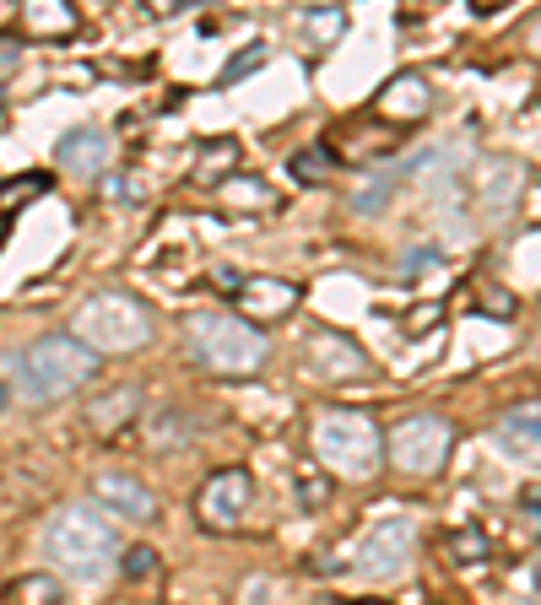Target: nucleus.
Listing matches in <instances>:
<instances>
[{"label": "nucleus", "mask_w": 541, "mask_h": 605, "mask_svg": "<svg viewBox=\"0 0 541 605\" xmlns=\"http://www.w3.org/2000/svg\"><path fill=\"white\" fill-rule=\"evenodd\" d=\"M184 341H190V357L211 373H255L271 352L266 335L239 314H195L184 325Z\"/></svg>", "instance_id": "nucleus-3"}, {"label": "nucleus", "mask_w": 541, "mask_h": 605, "mask_svg": "<svg viewBox=\"0 0 541 605\" xmlns=\"http://www.w3.org/2000/svg\"><path fill=\"white\" fill-rule=\"evenodd\" d=\"M314 449L331 470H347V476H368L379 460V433L374 422L358 411H325L314 422Z\"/></svg>", "instance_id": "nucleus-5"}, {"label": "nucleus", "mask_w": 541, "mask_h": 605, "mask_svg": "<svg viewBox=\"0 0 541 605\" xmlns=\"http://www.w3.org/2000/svg\"><path fill=\"white\" fill-rule=\"evenodd\" d=\"M92 492H98V503L109 508V514H120V519H152L157 514V497L141 487L136 476H125V470L98 476V481H92Z\"/></svg>", "instance_id": "nucleus-11"}, {"label": "nucleus", "mask_w": 541, "mask_h": 605, "mask_svg": "<svg viewBox=\"0 0 541 605\" xmlns=\"http://www.w3.org/2000/svg\"><path fill=\"white\" fill-rule=\"evenodd\" d=\"M136 411H141V389L125 384V389H109V395L92 400V406H87V422L98 427V433H120Z\"/></svg>", "instance_id": "nucleus-15"}, {"label": "nucleus", "mask_w": 541, "mask_h": 605, "mask_svg": "<svg viewBox=\"0 0 541 605\" xmlns=\"http://www.w3.org/2000/svg\"><path fill=\"white\" fill-rule=\"evenodd\" d=\"M60 600H65V584L55 573H28L11 589V605H60Z\"/></svg>", "instance_id": "nucleus-16"}, {"label": "nucleus", "mask_w": 541, "mask_h": 605, "mask_svg": "<svg viewBox=\"0 0 541 605\" xmlns=\"http://www.w3.org/2000/svg\"><path fill=\"white\" fill-rule=\"evenodd\" d=\"M531 38H536V49H541V22H536V33H531Z\"/></svg>", "instance_id": "nucleus-32"}, {"label": "nucleus", "mask_w": 541, "mask_h": 605, "mask_svg": "<svg viewBox=\"0 0 541 605\" xmlns=\"http://www.w3.org/2000/svg\"><path fill=\"white\" fill-rule=\"evenodd\" d=\"M55 157L65 163V173H82V179H92V173L109 168V136H103V130H71V136H60Z\"/></svg>", "instance_id": "nucleus-12"}, {"label": "nucleus", "mask_w": 541, "mask_h": 605, "mask_svg": "<svg viewBox=\"0 0 541 605\" xmlns=\"http://www.w3.org/2000/svg\"><path fill=\"white\" fill-rule=\"evenodd\" d=\"M520 508H525V514H531V519L541 524V492H536V487H525V492H520Z\"/></svg>", "instance_id": "nucleus-29"}, {"label": "nucleus", "mask_w": 541, "mask_h": 605, "mask_svg": "<svg viewBox=\"0 0 541 605\" xmlns=\"http://www.w3.org/2000/svg\"><path fill=\"white\" fill-rule=\"evenodd\" d=\"M482 314H498V319H509V314H514V298H509V292H487V308H482Z\"/></svg>", "instance_id": "nucleus-28"}, {"label": "nucleus", "mask_w": 541, "mask_h": 605, "mask_svg": "<svg viewBox=\"0 0 541 605\" xmlns=\"http://www.w3.org/2000/svg\"><path fill=\"white\" fill-rule=\"evenodd\" d=\"M92 373H98V352L76 335H44L38 346H28L17 362H11V379H17V395L33 400V406H49V400L82 389Z\"/></svg>", "instance_id": "nucleus-1"}, {"label": "nucleus", "mask_w": 541, "mask_h": 605, "mask_svg": "<svg viewBox=\"0 0 541 605\" xmlns=\"http://www.w3.org/2000/svg\"><path fill=\"white\" fill-rule=\"evenodd\" d=\"M76 28V17L65 6H33V11H22V33H33V38H55V33H71Z\"/></svg>", "instance_id": "nucleus-17"}, {"label": "nucleus", "mask_w": 541, "mask_h": 605, "mask_svg": "<svg viewBox=\"0 0 541 605\" xmlns=\"http://www.w3.org/2000/svg\"><path fill=\"white\" fill-rule=\"evenodd\" d=\"M0 195H6V179H0Z\"/></svg>", "instance_id": "nucleus-34"}, {"label": "nucleus", "mask_w": 541, "mask_h": 605, "mask_svg": "<svg viewBox=\"0 0 541 605\" xmlns=\"http://www.w3.org/2000/svg\"><path fill=\"white\" fill-rule=\"evenodd\" d=\"M498 449L520 465H541V400H525L498 416Z\"/></svg>", "instance_id": "nucleus-9"}, {"label": "nucleus", "mask_w": 541, "mask_h": 605, "mask_svg": "<svg viewBox=\"0 0 541 605\" xmlns=\"http://www.w3.org/2000/svg\"><path fill=\"white\" fill-rule=\"evenodd\" d=\"M222 200H228V206H271V190L266 184H255V179H244V173H228V179H222Z\"/></svg>", "instance_id": "nucleus-18"}, {"label": "nucleus", "mask_w": 541, "mask_h": 605, "mask_svg": "<svg viewBox=\"0 0 541 605\" xmlns=\"http://www.w3.org/2000/svg\"><path fill=\"white\" fill-rule=\"evenodd\" d=\"M298 308V287L282 276H244L239 287V319H282Z\"/></svg>", "instance_id": "nucleus-10"}, {"label": "nucleus", "mask_w": 541, "mask_h": 605, "mask_svg": "<svg viewBox=\"0 0 541 605\" xmlns=\"http://www.w3.org/2000/svg\"><path fill=\"white\" fill-rule=\"evenodd\" d=\"M303 28H309V33H325V38H336L341 28H347V17H341V11H303Z\"/></svg>", "instance_id": "nucleus-26"}, {"label": "nucleus", "mask_w": 541, "mask_h": 605, "mask_svg": "<svg viewBox=\"0 0 541 605\" xmlns=\"http://www.w3.org/2000/svg\"><path fill=\"white\" fill-rule=\"evenodd\" d=\"M184 438H190V422H184L179 411H163V416H152V449H179Z\"/></svg>", "instance_id": "nucleus-19"}, {"label": "nucleus", "mask_w": 541, "mask_h": 605, "mask_svg": "<svg viewBox=\"0 0 541 605\" xmlns=\"http://www.w3.org/2000/svg\"><path fill=\"white\" fill-rule=\"evenodd\" d=\"M428 103H433V92H428L422 76H395V82L379 92L374 109L385 119H417V114H428Z\"/></svg>", "instance_id": "nucleus-14"}, {"label": "nucleus", "mask_w": 541, "mask_h": 605, "mask_svg": "<svg viewBox=\"0 0 541 605\" xmlns=\"http://www.w3.org/2000/svg\"><path fill=\"white\" fill-rule=\"evenodd\" d=\"M325 497H331V481H320V476H298V503H303V508H320Z\"/></svg>", "instance_id": "nucleus-27"}, {"label": "nucleus", "mask_w": 541, "mask_h": 605, "mask_svg": "<svg viewBox=\"0 0 541 605\" xmlns=\"http://www.w3.org/2000/svg\"><path fill=\"white\" fill-rule=\"evenodd\" d=\"M390 195H395V179H390V173H379V179L368 184V190H358V195H352V211H379Z\"/></svg>", "instance_id": "nucleus-24"}, {"label": "nucleus", "mask_w": 541, "mask_h": 605, "mask_svg": "<svg viewBox=\"0 0 541 605\" xmlns=\"http://www.w3.org/2000/svg\"><path fill=\"white\" fill-rule=\"evenodd\" d=\"M433 265V249H417V254H406V271H428Z\"/></svg>", "instance_id": "nucleus-30"}, {"label": "nucleus", "mask_w": 541, "mask_h": 605, "mask_svg": "<svg viewBox=\"0 0 541 605\" xmlns=\"http://www.w3.org/2000/svg\"><path fill=\"white\" fill-rule=\"evenodd\" d=\"M450 422L444 416H406L401 427L385 438V449H390V460L395 470H406V476H433L444 460H450Z\"/></svg>", "instance_id": "nucleus-6"}, {"label": "nucleus", "mask_w": 541, "mask_h": 605, "mask_svg": "<svg viewBox=\"0 0 541 605\" xmlns=\"http://www.w3.org/2000/svg\"><path fill=\"white\" fill-rule=\"evenodd\" d=\"M266 60H271V49H266V44H249L244 55H233L228 65H222V82H228V87H233V82H244V76H255Z\"/></svg>", "instance_id": "nucleus-21"}, {"label": "nucleus", "mask_w": 541, "mask_h": 605, "mask_svg": "<svg viewBox=\"0 0 541 605\" xmlns=\"http://www.w3.org/2000/svg\"><path fill=\"white\" fill-rule=\"evenodd\" d=\"M44 551L71 578H103L114 562V551H120L114 514H103V508H92V503H65L55 514V524H49V535H44Z\"/></svg>", "instance_id": "nucleus-2"}, {"label": "nucleus", "mask_w": 541, "mask_h": 605, "mask_svg": "<svg viewBox=\"0 0 541 605\" xmlns=\"http://www.w3.org/2000/svg\"><path fill=\"white\" fill-rule=\"evenodd\" d=\"M309 362H314V373H325V379H358V373L368 368V357L358 352V346L347 341V335H314L309 341Z\"/></svg>", "instance_id": "nucleus-13"}, {"label": "nucleus", "mask_w": 541, "mask_h": 605, "mask_svg": "<svg viewBox=\"0 0 541 605\" xmlns=\"http://www.w3.org/2000/svg\"><path fill=\"white\" fill-rule=\"evenodd\" d=\"M44 190H49V173H28V184H6L0 200H6V206H22V200H38Z\"/></svg>", "instance_id": "nucleus-25"}, {"label": "nucleus", "mask_w": 541, "mask_h": 605, "mask_svg": "<svg viewBox=\"0 0 541 605\" xmlns=\"http://www.w3.org/2000/svg\"><path fill=\"white\" fill-rule=\"evenodd\" d=\"M6 406H11V389H6V384H0V411H6Z\"/></svg>", "instance_id": "nucleus-31"}, {"label": "nucleus", "mask_w": 541, "mask_h": 605, "mask_svg": "<svg viewBox=\"0 0 541 605\" xmlns=\"http://www.w3.org/2000/svg\"><path fill=\"white\" fill-rule=\"evenodd\" d=\"M536 589H541V568H536Z\"/></svg>", "instance_id": "nucleus-33"}, {"label": "nucleus", "mask_w": 541, "mask_h": 605, "mask_svg": "<svg viewBox=\"0 0 541 605\" xmlns=\"http://www.w3.org/2000/svg\"><path fill=\"white\" fill-rule=\"evenodd\" d=\"M157 568H163V562H157V551H152V546H130L125 557H120V573L130 578V584H147Z\"/></svg>", "instance_id": "nucleus-22"}, {"label": "nucleus", "mask_w": 541, "mask_h": 605, "mask_svg": "<svg viewBox=\"0 0 541 605\" xmlns=\"http://www.w3.org/2000/svg\"><path fill=\"white\" fill-rule=\"evenodd\" d=\"M298 184H325V173H331V152H293V163H287Z\"/></svg>", "instance_id": "nucleus-20"}, {"label": "nucleus", "mask_w": 541, "mask_h": 605, "mask_svg": "<svg viewBox=\"0 0 541 605\" xmlns=\"http://www.w3.org/2000/svg\"><path fill=\"white\" fill-rule=\"evenodd\" d=\"M444 551H450L455 562H482L487 557V535L482 530H455L450 541H444Z\"/></svg>", "instance_id": "nucleus-23"}, {"label": "nucleus", "mask_w": 541, "mask_h": 605, "mask_svg": "<svg viewBox=\"0 0 541 605\" xmlns=\"http://www.w3.org/2000/svg\"><path fill=\"white\" fill-rule=\"evenodd\" d=\"M249 497H255L249 470H217V476L201 487V497H195V508H201V519L211 524V530H233V524L244 519Z\"/></svg>", "instance_id": "nucleus-7"}, {"label": "nucleus", "mask_w": 541, "mask_h": 605, "mask_svg": "<svg viewBox=\"0 0 541 605\" xmlns=\"http://www.w3.org/2000/svg\"><path fill=\"white\" fill-rule=\"evenodd\" d=\"M152 335V314L125 292H98L76 314V341H87L92 352H136Z\"/></svg>", "instance_id": "nucleus-4"}, {"label": "nucleus", "mask_w": 541, "mask_h": 605, "mask_svg": "<svg viewBox=\"0 0 541 605\" xmlns=\"http://www.w3.org/2000/svg\"><path fill=\"white\" fill-rule=\"evenodd\" d=\"M406 557H412V524L406 519H379L368 524L363 546H358V568L374 573V578H395L406 568Z\"/></svg>", "instance_id": "nucleus-8"}]
</instances>
